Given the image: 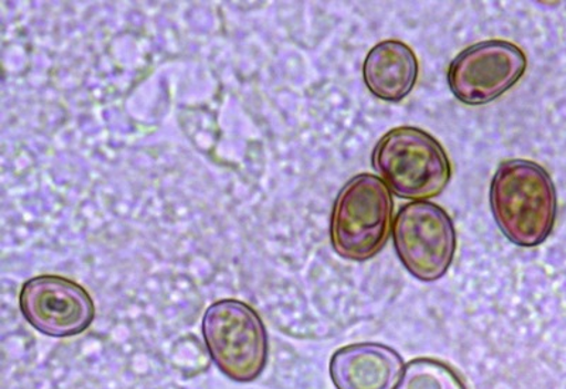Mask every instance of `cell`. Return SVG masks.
Returning a JSON list of instances; mask_svg holds the SVG:
<instances>
[{
	"label": "cell",
	"instance_id": "cell-4",
	"mask_svg": "<svg viewBox=\"0 0 566 389\" xmlns=\"http://www.w3.org/2000/svg\"><path fill=\"white\" fill-rule=\"evenodd\" d=\"M203 337L211 360L230 380L251 382L264 372L270 353L266 327L248 303H212L203 316Z\"/></svg>",
	"mask_w": 566,
	"mask_h": 389
},
{
	"label": "cell",
	"instance_id": "cell-6",
	"mask_svg": "<svg viewBox=\"0 0 566 389\" xmlns=\"http://www.w3.org/2000/svg\"><path fill=\"white\" fill-rule=\"evenodd\" d=\"M527 65V55L518 45L505 40H486L454 57L448 69V85L460 103L486 105L518 84Z\"/></svg>",
	"mask_w": 566,
	"mask_h": 389
},
{
	"label": "cell",
	"instance_id": "cell-8",
	"mask_svg": "<svg viewBox=\"0 0 566 389\" xmlns=\"http://www.w3.org/2000/svg\"><path fill=\"white\" fill-rule=\"evenodd\" d=\"M403 360L392 348L358 343L333 354L331 377L337 389H396Z\"/></svg>",
	"mask_w": 566,
	"mask_h": 389
},
{
	"label": "cell",
	"instance_id": "cell-7",
	"mask_svg": "<svg viewBox=\"0 0 566 389\" xmlns=\"http://www.w3.org/2000/svg\"><path fill=\"white\" fill-rule=\"evenodd\" d=\"M19 303L29 325L50 337L78 336L95 317L90 293L64 276L39 275L24 282Z\"/></svg>",
	"mask_w": 566,
	"mask_h": 389
},
{
	"label": "cell",
	"instance_id": "cell-3",
	"mask_svg": "<svg viewBox=\"0 0 566 389\" xmlns=\"http://www.w3.org/2000/svg\"><path fill=\"white\" fill-rule=\"evenodd\" d=\"M394 199L380 177L348 180L333 204L331 241L338 256L364 262L380 254L392 231Z\"/></svg>",
	"mask_w": 566,
	"mask_h": 389
},
{
	"label": "cell",
	"instance_id": "cell-5",
	"mask_svg": "<svg viewBox=\"0 0 566 389\" xmlns=\"http://www.w3.org/2000/svg\"><path fill=\"white\" fill-rule=\"evenodd\" d=\"M399 261L416 280H441L453 264L458 236L453 221L441 206L413 201L399 209L392 224Z\"/></svg>",
	"mask_w": 566,
	"mask_h": 389
},
{
	"label": "cell",
	"instance_id": "cell-10",
	"mask_svg": "<svg viewBox=\"0 0 566 389\" xmlns=\"http://www.w3.org/2000/svg\"><path fill=\"white\" fill-rule=\"evenodd\" d=\"M396 389H468L459 374L443 361L417 358L403 368Z\"/></svg>",
	"mask_w": 566,
	"mask_h": 389
},
{
	"label": "cell",
	"instance_id": "cell-9",
	"mask_svg": "<svg viewBox=\"0 0 566 389\" xmlns=\"http://www.w3.org/2000/svg\"><path fill=\"white\" fill-rule=\"evenodd\" d=\"M419 77L416 53L399 40H384L374 45L363 64V78L374 97L399 103L407 98Z\"/></svg>",
	"mask_w": 566,
	"mask_h": 389
},
{
	"label": "cell",
	"instance_id": "cell-2",
	"mask_svg": "<svg viewBox=\"0 0 566 389\" xmlns=\"http://www.w3.org/2000/svg\"><path fill=\"white\" fill-rule=\"evenodd\" d=\"M374 170L401 199L424 201L442 195L452 177V165L441 141L412 126L384 135L371 156Z\"/></svg>",
	"mask_w": 566,
	"mask_h": 389
},
{
	"label": "cell",
	"instance_id": "cell-1",
	"mask_svg": "<svg viewBox=\"0 0 566 389\" xmlns=\"http://www.w3.org/2000/svg\"><path fill=\"white\" fill-rule=\"evenodd\" d=\"M490 209L505 239L523 248L538 246L557 221V189L535 161L505 160L490 185Z\"/></svg>",
	"mask_w": 566,
	"mask_h": 389
}]
</instances>
